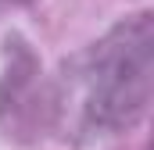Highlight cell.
Instances as JSON below:
<instances>
[{"label": "cell", "mask_w": 154, "mask_h": 150, "mask_svg": "<svg viewBox=\"0 0 154 150\" xmlns=\"http://www.w3.org/2000/svg\"><path fill=\"white\" fill-rule=\"evenodd\" d=\"M154 86V22L147 11L122 18L93 46L65 64V82L50 89L54 114L72 104V125L86 136L133 129L151 104Z\"/></svg>", "instance_id": "6da1fadb"}, {"label": "cell", "mask_w": 154, "mask_h": 150, "mask_svg": "<svg viewBox=\"0 0 154 150\" xmlns=\"http://www.w3.org/2000/svg\"><path fill=\"white\" fill-rule=\"evenodd\" d=\"M50 114L54 107H50V93H43L39 86L36 57L22 43H14L11 64L0 75V129H7V136L39 132Z\"/></svg>", "instance_id": "7a4b0ae2"}, {"label": "cell", "mask_w": 154, "mask_h": 150, "mask_svg": "<svg viewBox=\"0 0 154 150\" xmlns=\"http://www.w3.org/2000/svg\"><path fill=\"white\" fill-rule=\"evenodd\" d=\"M18 4H29V0H0V11L4 7H18Z\"/></svg>", "instance_id": "3957f363"}]
</instances>
